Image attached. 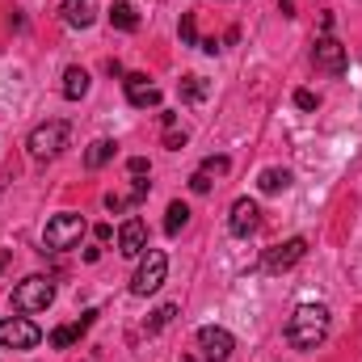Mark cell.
Listing matches in <instances>:
<instances>
[{
	"mask_svg": "<svg viewBox=\"0 0 362 362\" xmlns=\"http://www.w3.org/2000/svg\"><path fill=\"white\" fill-rule=\"evenodd\" d=\"M202 173H211V177L215 173H228V156H206L202 160Z\"/></svg>",
	"mask_w": 362,
	"mask_h": 362,
	"instance_id": "cb8c5ba5",
	"label": "cell"
},
{
	"mask_svg": "<svg viewBox=\"0 0 362 362\" xmlns=\"http://www.w3.org/2000/svg\"><path fill=\"white\" fill-rule=\"evenodd\" d=\"M85 215H76V211H59V215H51L47 219V228H42V245L51 249V253H64V249H76L81 240H85Z\"/></svg>",
	"mask_w": 362,
	"mask_h": 362,
	"instance_id": "7a4b0ae2",
	"label": "cell"
},
{
	"mask_svg": "<svg viewBox=\"0 0 362 362\" xmlns=\"http://www.w3.org/2000/svg\"><path fill=\"white\" fill-rule=\"evenodd\" d=\"M198 350H202L206 362H228L232 350H236V337L228 329H219V325H202L198 329Z\"/></svg>",
	"mask_w": 362,
	"mask_h": 362,
	"instance_id": "52a82bcc",
	"label": "cell"
},
{
	"mask_svg": "<svg viewBox=\"0 0 362 362\" xmlns=\"http://www.w3.org/2000/svg\"><path fill=\"white\" fill-rule=\"evenodd\" d=\"M303 253H308V240H303V236H291L286 245H274L270 253H266L262 270L266 274H282V270H291L295 262H303Z\"/></svg>",
	"mask_w": 362,
	"mask_h": 362,
	"instance_id": "9c48e42d",
	"label": "cell"
},
{
	"mask_svg": "<svg viewBox=\"0 0 362 362\" xmlns=\"http://www.w3.org/2000/svg\"><path fill=\"white\" fill-rule=\"evenodd\" d=\"M93 17H97V8H93L89 0H64V21L72 30H89Z\"/></svg>",
	"mask_w": 362,
	"mask_h": 362,
	"instance_id": "9a60e30c",
	"label": "cell"
},
{
	"mask_svg": "<svg viewBox=\"0 0 362 362\" xmlns=\"http://www.w3.org/2000/svg\"><path fill=\"white\" fill-rule=\"evenodd\" d=\"M312 64L320 68V72H329V76H341L346 68H350V55H346V47L337 42V38H316V51H312Z\"/></svg>",
	"mask_w": 362,
	"mask_h": 362,
	"instance_id": "ba28073f",
	"label": "cell"
},
{
	"mask_svg": "<svg viewBox=\"0 0 362 362\" xmlns=\"http://www.w3.org/2000/svg\"><path fill=\"white\" fill-rule=\"evenodd\" d=\"M8 262H13V253H8V249H0V274H4V266H8Z\"/></svg>",
	"mask_w": 362,
	"mask_h": 362,
	"instance_id": "f1b7e54d",
	"label": "cell"
},
{
	"mask_svg": "<svg viewBox=\"0 0 362 362\" xmlns=\"http://www.w3.org/2000/svg\"><path fill=\"white\" fill-rule=\"evenodd\" d=\"M68 135H72V127H68L64 118H51V122H42V127L30 131L25 148H30V156H38V160H55V156L68 148Z\"/></svg>",
	"mask_w": 362,
	"mask_h": 362,
	"instance_id": "277c9868",
	"label": "cell"
},
{
	"mask_svg": "<svg viewBox=\"0 0 362 362\" xmlns=\"http://www.w3.org/2000/svg\"><path fill=\"white\" fill-rule=\"evenodd\" d=\"M185 144H189V135H185V131H177V127H165V148H169V152H181Z\"/></svg>",
	"mask_w": 362,
	"mask_h": 362,
	"instance_id": "7402d4cb",
	"label": "cell"
},
{
	"mask_svg": "<svg viewBox=\"0 0 362 362\" xmlns=\"http://www.w3.org/2000/svg\"><path fill=\"white\" fill-rule=\"evenodd\" d=\"M55 303V282L47 278V274H30V278H21L17 286H13V308L17 312H47Z\"/></svg>",
	"mask_w": 362,
	"mask_h": 362,
	"instance_id": "3957f363",
	"label": "cell"
},
{
	"mask_svg": "<svg viewBox=\"0 0 362 362\" xmlns=\"http://www.w3.org/2000/svg\"><path fill=\"white\" fill-rule=\"evenodd\" d=\"M110 25L122 30V34H135V30H139V13H135V4H131V0H114V4H110Z\"/></svg>",
	"mask_w": 362,
	"mask_h": 362,
	"instance_id": "5bb4252c",
	"label": "cell"
},
{
	"mask_svg": "<svg viewBox=\"0 0 362 362\" xmlns=\"http://www.w3.org/2000/svg\"><path fill=\"white\" fill-rule=\"evenodd\" d=\"M181 42H185V47H198V30H194V13H185V17H181Z\"/></svg>",
	"mask_w": 362,
	"mask_h": 362,
	"instance_id": "603a6c76",
	"label": "cell"
},
{
	"mask_svg": "<svg viewBox=\"0 0 362 362\" xmlns=\"http://www.w3.org/2000/svg\"><path fill=\"white\" fill-rule=\"evenodd\" d=\"M173 316H177V303H160V308L152 312V320H148V333H160Z\"/></svg>",
	"mask_w": 362,
	"mask_h": 362,
	"instance_id": "44dd1931",
	"label": "cell"
},
{
	"mask_svg": "<svg viewBox=\"0 0 362 362\" xmlns=\"http://www.w3.org/2000/svg\"><path fill=\"white\" fill-rule=\"evenodd\" d=\"M291 169H262V177H257V189L262 194H282L286 185H291Z\"/></svg>",
	"mask_w": 362,
	"mask_h": 362,
	"instance_id": "ac0fdd59",
	"label": "cell"
},
{
	"mask_svg": "<svg viewBox=\"0 0 362 362\" xmlns=\"http://www.w3.org/2000/svg\"><path fill=\"white\" fill-rule=\"evenodd\" d=\"M329 337V308L325 303H299L286 320V341L295 350H316Z\"/></svg>",
	"mask_w": 362,
	"mask_h": 362,
	"instance_id": "6da1fadb",
	"label": "cell"
},
{
	"mask_svg": "<svg viewBox=\"0 0 362 362\" xmlns=\"http://www.w3.org/2000/svg\"><path fill=\"white\" fill-rule=\"evenodd\" d=\"M181 362H194V358H181Z\"/></svg>",
	"mask_w": 362,
	"mask_h": 362,
	"instance_id": "f546056e",
	"label": "cell"
},
{
	"mask_svg": "<svg viewBox=\"0 0 362 362\" xmlns=\"http://www.w3.org/2000/svg\"><path fill=\"white\" fill-rule=\"evenodd\" d=\"M262 228V206L253 198H236L232 202V215H228V232L232 236H253Z\"/></svg>",
	"mask_w": 362,
	"mask_h": 362,
	"instance_id": "30bf717a",
	"label": "cell"
},
{
	"mask_svg": "<svg viewBox=\"0 0 362 362\" xmlns=\"http://www.w3.org/2000/svg\"><path fill=\"white\" fill-rule=\"evenodd\" d=\"M93 236H97V240H101V245H105V240H110V236H114V228H110V223H97V228H93Z\"/></svg>",
	"mask_w": 362,
	"mask_h": 362,
	"instance_id": "83f0119b",
	"label": "cell"
},
{
	"mask_svg": "<svg viewBox=\"0 0 362 362\" xmlns=\"http://www.w3.org/2000/svg\"><path fill=\"white\" fill-rule=\"evenodd\" d=\"M127 173H131V177H148L152 169H148V160H144V156H131V160H127Z\"/></svg>",
	"mask_w": 362,
	"mask_h": 362,
	"instance_id": "d4e9b609",
	"label": "cell"
},
{
	"mask_svg": "<svg viewBox=\"0 0 362 362\" xmlns=\"http://www.w3.org/2000/svg\"><path fill=\"white\" fill-rule=\"evenodd\" d=\"M144 249H148V228H144V219H127L122 228H118V253L122 257H144Z\"/></svg>",
	"mask_w": 362,
	"mask_h": 362,
	"instance_id": "8fae6325",
	"label": "cell"
},
{
	"mask_svg": "<svg viewBox=\"0 0 362 362\" xmlns=\"http://www.w3.org/2000/svg\"><path fill=\"white\" fill-rule=\"evenodd\" d=\"M165 274H169V257L160 253V249H144V262H139V270L131 278V295H152V291H160L165 286Z\"/></svg>",
	"mask_w": 362,
	"mask_h": 362,
	"instance_id": "5b68a950",
	"label": "cell"
},
{
	"mask_svg": "<svg viewBox=\"0 0 362 362\" xmlns=\"http://www.w3.org/2000/svg\"><path fill=\"white\" fill-rule=\"evenodd\" d=\"M202 97H206V81H202V76H185V81H181V101L198 105Z\"/></svg>",
	"mask_w": 362,
	"mask_h": 362,
	"instance_id": "ffe728a7",
	"label": "cell"
},
{
	"mask_svg": "<svg viewBox=\"0 0 362 362\" xmlns=\"http://www.w3.org/2000/svg\"><path fill=\"white\" fill-rule=\"evenodd\" d=\"M185 223H189V206H185V202H169V211H165V232L177 236Z\"/></svg>",
	"mask_w": 362,
	"mask_h": 362,
	"instance_id": "d6986e66",
	"label": "cell"
},
{
	"mask_svg": "<svg viewBox=\"0 0 362 362\" xmlns=\"http://www.w3.org/2000/svg\"><path fill=\"white\" fill-rule=\"evenodd\" d=\"M114 152H118L114 139H93L89 148H85V169H101V165H110Z\"/></svg>",
	"mask_w": 362,
	"mask_h": 362,
	"instance_id": "2e32d148",
	"label": "cell"
},
{
	"mask_svg": "<svg viewBox=\"0 0 362 362\" xmlns=\"http://www.w3.org/2000/svg\"><path fill=\"white\" fill-rule=\"evenodd\" d=\"M189 189H194V194H206V189H211V173H202V169H198V173L189 177Z\"/></svg>",
	"mask_w": 362,
	"mask_h": 362,
	"instance_id": "4316f807",
	"label": "cell"
},
{
	"mask_svg": "<svg viewBox=\"0 0 362 362\" xmlns=\"http://www.w3.org/2000/svg\"><path fill=\"white\" fill-rule=\"evenodd\" d=\"M122 85H127V101H131L135 110H148V105H160V89H156V85H152V81H148L144 72H131V76H127Z\"/></svg>",
	"mask_w": 362,
	"mask_h": 362,
	"instance_id": "7c38bea8",
	"label": "cell"
},
{
	"mask_svg": "<svg viewBox=\"0 0 362 362\" xmlns=\"http://www.w3.org/2000/svg\"><path fill=\"white\" fill-rule=\"evenodd\" d=\"M93 320H97V312L89 308V312H85L81 320H72V325H59V329L51 333V346H55V350H68V346H76V341H81V337L89 333Z\"/></svg>",
	"mask_w": 362,
	"mask_h": 362,
	"instance_id": "4fadbf2b",
	"label": "cell"
},
{
	"mask_svg": "<svg viewBox=\"0 0 362 362\" xmlns=\"http://www.w3.org/2000/svg\"><path fill=\"white\" fill-rule=\"evenodd\" d=\"M64 97H68V101H81V97H85V93H89V72H85V68H76V64H72V68H68V72H64Z\"/></svg>",
	"mask_w": 362,
	"mask_h": 362,
	"instance_id": "e0dca14e",
	"label": "cell"
},
{
	"mask_svg": "<svg viewBox=\"0 0 362 362\" xmlns=\"http://www.w3.org/2000/svg\"><path fill=\"white\" fill-rule=\"evenodd\" d=\"M316 101H320V97H316L312 89H299V93H295V105H299V110H316Z\"/></svg>",
	"mask_w": 362,
	"mask_h": 362,
	"instance_id": "484cf974",
	"label": "cell"
},
{
	"mask_svg": "<svg viewBox=\"0 0 362 362\" xmlns=\"http://www.w3.org/2000/svg\"><path fill=\"white\" fill-rule=\"evenodd\" d=\"M38 341H42V329H38L34 320H25V316L0 320V346H4V350H34Z\"/></svg>",
	"mask_w": 362,
	"mask_h": 362,
	"instance_id": "8992f818",
	"label": "cell"
}]
</instances>
